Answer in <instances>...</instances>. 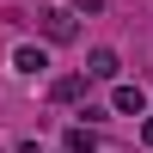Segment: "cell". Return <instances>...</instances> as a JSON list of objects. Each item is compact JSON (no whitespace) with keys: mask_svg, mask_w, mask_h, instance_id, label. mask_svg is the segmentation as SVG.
Segmentation results:
<instances>
[{"mask_svg":"<svg viewBox=\"0 0 153 153\" xmlns=\"http://www.w3.org/2000/svg\"><path fill=\"white\" fill-rule=\"evenodd\" d=\"M61 147H74V153H92V129H86V123H74V129H68V141H61Z\"/></svg>","mask_w":153,"mask_h":153,"instance_id":"6","label":"cell"},{"mask_svg":"<svg viewBox=\"0 0 153 153\" xmlns=\"http://www.w3.org/2000/svg\"><path fill=\"white\" fill-rule=\"evenodd\" d=\"M141 141H147V147H153V117H147V123H141Z\"/></svg>","mask_w":153,"mask_h":153,"instance_id":"8","label":"cell"},{"mask_svg":"<svg viewBox=\"0 0 153 153\" xmlns=\"http://www.w3.org/2000/svg\"><path fill=\"white\" fill-rule=\"evenodd\" d=\"M37 25H43L49 43H74V37H80V12H74V6H49Z\"/></svg>","mask_w":153,"mask_h":153,"instance_id":"1","label":"cell"},{"mask_svg":"<svg viewBox=\"0 0 153 153\" xmlns=\"http://www.w3.org/2000/svg\"><path fill=\"white\" fill-rule=\"evenodd\" d=\"M86 74H92V80H117V74H123L117 49H92V55H86Z\"/></svg>","mask_w":153,"mask_h":153,"instance_id":"3","label":"cell"},{"mask_svg":"<svg viewBox=\"0 0 153 153\" xmlns=\"http://www.w3.org/2000/svg\"><path fill=\"white\" fill-rule=\"evenodd\" d=\"M110 110H123V117H147V92H141V86H117V92H110Z\"/></svg>","mask_w":153,"mask_h":153,"instance_id":"2","label":"cell"},{"mask_svg":"<svg viewBox=\"0 0 153 153\" xmlns=\"http://www.w3.org/2000/svg\"><path fill=\"white\" fill-rule=\"evenodd\" d=\"M86 80H92V74H61V80L49 86V92H55V104H74V98H86Z\"/></svg>","mask_w":153,"mask_h":153,"instance_id":"5","label":"cell"},{"mask_svg":"<svg viewBox=\"0 0 153 153\" xmlns=\"http://www.w3.org/2000/svg\"><path fill=\"white\" fill-rule=\"evenodd\" d=\"M12 68H19V74H31V80H37V74L49 68V55H43L37 43H19V49H12Z\"/></svg>","mask_w":153,"mask_h":153,"instance_id":"4","label":"cell"},{"mask_svg":"<svg viewBox=\"0 0 153 153\" xmlns=\"http://www.w3.org/2000/svg\"><path fill=\"white\" fill-rule=\"evenodd\" d=\"M74 12H86V19H98V12H104V0H74Z\"/></svg>","mask_w":153,"mask_h":153,"instance_id":"7","label":"cell"}]
</instances>
